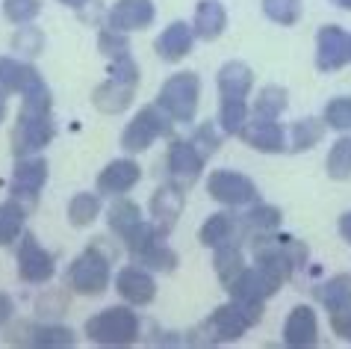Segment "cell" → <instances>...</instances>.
<instances>
[{
  "mask_svg": "<svg viewBox=\"0 0 351 349\" xmlns=\"http://www.w3.org/2000/svg\"><path fill=\"white\" fill-rule=\"evenodd\" d=\"M136 83H139V69L133 65V60L128 54L115 56L112 77L104 86H97L95 89V106L97 110H104V113H121L133 98Z\"/></svg>",
  "mask_w": 351,
  "mask_h": 349,
  "instance_id": "1",
  "label": "cell"
},
{
  "mask_svg": "<svg viewBox=\"0 0 351 349\" xmlns=\"http://www.w3.org/2000/svg\"><path fill=\"white\" fill-rule=\"evenodd\" d=\"M86 332H89L92 341L97 344H130L139 335V319L128 308H110V311H101L97 317H92L86 323Z\"/></svg>",
  "mask_w": 351,
  "mask_h": 349,
  "instance_id": "2",
  "label": "cell"
},
{
  "mask_svg": "<svg viewBox=\"0 0 351 349\" xmlns=\"http://www.w3.org/2000/svg\"><path fill=\"white\" fill-rule=\"evenodd\" d=\"M160 106L178 122H189L198 106V77L195 74H174L165 80L160 92Z\"/></svg>",
  "mask_w": 351,
  "mask_h": 349,
  "instance_id": "3",
  "label": "cell"
},
{
  "mask_svg": "<svg viewBox=\"0 0 351 349\" xmlns=\"http://www.w3.org/2000/svg\"><path fill=\"white\" fill-rule=\"evenodd\" d=\"M68 281L77 293H86V296H97L104 293L106 284H110V267H106V258H101L97 251H86L74 260L71 273H68Z\"/></svg>",
  "mask_w": 351,
  "mask_h": 349,
  "instance_id": "4",
  "label": "cell"
},
{
  "mask_svg": "<svg viewBox=\"0 0 351 349\" xmlns=\"http://www.w3.org/2000/svg\"><path fill=\"white\" fill-rule=\"evenodd\" d=\"M169 131H171V124L165 122V115L157 110V106H145V110L128 124V131H124V137H121V145L128 151H145L154 139L162 137V133H169Z\"/></svg>",
  "mask_w": 351,
  "mask_h": 349,
  "instance_id": "5",
  "label": "cell"
},
{
  "mask_svg": "<svg viewBox=\"0 0 351 349\" xmlns=\"http://www.w3.org/2000/svg\"><path fill=\"white\" fill-rule=\"evenodd\" d=\"M53 137V124L47 115H18V128L12 133V148L15 154H30V151H38L45 148L47 142Z\"/></svg>",
  "mask_w": 351,
  "mask_h": 349,
  "instance_id": "6",
  "label": "cell"
},
{
  "mask_svg": "<svg viewBox=\"0 0 351 349\" xmlns=\"http://www.w3.org/2000/svg\"><path fill=\"white\" fill-rule=\"evenodd\" d=\"M18 275L30 284H42L53 275V258L36 243L33 234L21 237V251H18Z\"/></svg>",
  "mask_w": 351,
  "mask_h": 349,
  "instance_id": "7",
  "label": "cell"
},
{
  "mask_svg": "<svg viewBox=\"0 0 351 349\" xmlns=\"http://www.w3.org/2000/svg\"><path fill=\"white\" fill-rule=\"evenodd\" d=\"M210 196L224 201V205H248V201H254L257 190H254V183L239 172H213L210 174Z\"/></svg>",
  "mask_w": 351,
  "mask_h": 349,
  "instance_id": "8",
  "label": "cell"
},
{
  "mask_svg": "<svg viewBox=\"0 0 351 349\" xmlns=\"http://www.w3.org/2000/svg\"><path fill=\"white\" fill-rule=\"evenodd\" d=\"M351 60V36H346L337 27H325L319 33V69H339Z\"/></svg>",
  "mask_w": 351,
  "mask_h": 349,
  "instance_id": "9",
  "label": "cell"
},
{
  "mask_svg": "<svg viewBox=\"0 0 351 349\" xmlns=\"http://www.w3.org/2000/svg\"><path fill=\"white\" fill-rule=\"evenodd\" d=\"M154 21V6L151 0H121L110 12V27L115 33L124 30H142Z\"/></svg>",
  "mask_w": 351,
  "mask_h": 349,
  "instance_id": "10",
  "label": "cell"
},
{
  "mask_svg": "<svg viewBox=\"0 0 351 349\" xmlns=\"http://www.w3.org/2000/svg\"><path fill=\"white\" fill-rule=\"evenodd\" d=\"M251 323H254V319H251V314L242 311L237 302L219 308V311L210 317V328H213V335H216L219 341H237V337L245 335V328H248Z\"/></svg>",
  "mask_w": 351,
  "mask_h": 349,
  "instance_id": "11",
  "label": "cell"
},
{
  "mask_svg": "<svg viewBox=\"0 0 351 349\" xmlns=\"http://www.w3.org/2000/svg\"><path fill=\"white\" fill-rule=\"evenodd\" d=\"M36 86H42V77L36 74V69L24 63H15L9 56H0V92H30Z\"/></svg>",
  "mask_w": 351,
  "mask_h": 349,
  "instance_id": "12",
  "label": "cell"
},
{
  "mask_svg": "<svg viewBox=\"0 0 351 349\" xmlns=\"http://www.w3.org/2000/svg\"><path fill=\"white\" fill-rule=\"evenodd\" d=\"M169 172L174 181L192 183L201 172V154L195 148V142H174L169 151Z\"/></svg>",
  "mask_w": 351,
  "mask_h": 349,
  "instance_id": "13",
  "label": "cell"
},
{
  "mask_svg": "<svg viewBox=\"0 0 351 349\" xmlns=\"http://www.w3.org/2000/svg\"><path fill=\"white\" fill-rule=\"evenodd\" d=\"M119 293L133 305H148L154 299V278L148 273H142L139 267H128L119 273Z\"/></svg>",
  "mask_w": 351,
  "mask_h": 349,
  "instance_id": "14",
  "label": "cell"
},
{
  "mask_svg": "<svg viewBox=\"0 0 351 349\" xmlns=\"http://www.w3.org/2000/svg\"><path fill=\"white\" fill-rule=\"evenodd\" d=\"M242 137H245L248 145H254L260 151H280L284 148V131H280V124H275L271 119H263V115H257L254 122L242 128Z\"/></svg>",
  "mask_w": 351,
  "mask_h": 349,
  "instance_id": "15",
  "label": "cell"
},
{
  "mask_svg": "<svg viewBox=\"0 0 351 349\" xmlns=\"http://www.w3.org/2000/svg\"><path fill=\"white\" fill-rule=\"evenodd\" d=\"M136 181H139V166H136L133 160H115L101 172L97 190L101 192H128Z\"/></svg>",
  "mask_w": 351,
  "mask_h": 349,
  "instance_id": "16",
  "label": "cell"
},
{
  "mask_svg": "<svg viewBox=\"0 0 351 349\" xmlns=\"http://www.w3.org/2000/svg\"><path fill=\"white\" fill-rule=\"evenodd\" d=\"M289 346H313L316 344V314L310 308H295L284 326Z\"/></svg>",
  "mask_w": 351,
  "mask_h": 349,
  "instance_id": "17",
  "label": "cell"
},
{
  "mask_svg": "<svg viewBox=\"0 0 351 349\" xmlns=\"http://www.w3.org/2000/svg\"><path fill=\"white\" fill-rule=\"evenodd\" d=\"M47 178V166L45 160H21L12 174V192L15 196H36L42 190V183Z\"/></svg>",
  "mask_w": 351,
  "mask_h": 349,
  "instance_id": "18",
  "label": "cell"
},
{
  "mask_svg": "<svg viewBox=\"0 0 351 349\" xmlns=\"http://www.w3.org/2000/svg\"><path fill=\"white\" fill-rule=\"evenodd\" d=\"M219 89H221V98L245 101V95L251 89V69L242 63H228L219 74Z\"/></svg>",
  "mask_w": 351,
  "mask_h": 349,
  "instance_id": "19",
  "label": "cell"
},
{
  "mask_svg": "<svg viewBox=\"0 0 351 349\" xmlns=\"http://www.w3.org/2000/svg\"><path fill=\"white\" fill-rule=\"evenodd\" d=\"M189 47H192V30L186 24H171L169 30H165L160 38H157V54L162 56V60H180V56H186L189 54Z\"/></svg>",
  "mask_w": 351,
  "mask_h": 349,
  "instance_id": "20",
  "label": "cell"
},
{
  "mask_svg": "<svg viewBox=\"0 0 351 349\" xmlns=\"http://www.w3.org/2000/svg\"><path fill=\"white\" fill-rule=\"evenodd\" d=\"M180 207H183V192L178 187H162V190H157V196H154V201H151V210H154V216H157V225L162 231H169L174 222H178Z\"/></svg>",
  "mask_w": 351,
  "mask_h": 349,
  "instance_id": "21",
  "label": "cell"
},
{
  "mask_svg": "<svg viewBox=\"0 0 351 349\" xmlns=\"http://www.w3.org/2000/svg\"><path fill=\"white\" fill-rule=\"evenodd\" d=\"M224 21H228V15H224L221 3L207 0V3H201L198 12H195V33L201 38H216L224 30Z\"/></svg>",
  "mask_w": 351,
  "mask_h": 349,
  "instance_id": "22",
  "label": "cell"
},
{
  "mask_svg": "<svg viewBox=\"0 0 351 349\" xmlns=\"http://www.w3.org/2000/svg\"><path fill=\"white\" fill-rule=\"evenodd\" d=\"M322 302L328 305V311H346L351 308V275H337L330 278L325 290H322Z\"/></svg>",
  "mask_w": 351,
  "mask_h": 349,
  "instance_id": "23",
  "label": "cell"
},
{
  "mask_svg": "<svg viewBox=\"0 0 351 349\" xmlns=\"http://www.w3.org/2000/svg\"><path fill=\"white\" fill-rule=\"evenodd\" d=\"M21 225H24V207H18L15 201L0 205V246L12 243L21 234Z\"/></svg>",
  "mask_w": 351,
  "mask_h": 349,
  "instance_id": "24",
  "label": "cell"
},
{
  "mask_svg": "<svg viewBox=\"0 0 351 349\" xmlns=\"http://www.w3.org/2000/svg\"><path fill=\"white\" fill-rule=\"evenodd\" d=\"M230 234H233V219L228 216V213H216V216H210L207 222H204L201 243L204 246H221L224 240H230Z\"/></svg>",
  "mask_w": 351,
  "mask_h": 349,
  "instance_id": "25",
  "label": "cell"
},
{
  "mask_svg": "<svg viewBox=\"0 0 351 349\" xmlns=\"http://www.w3.org/2000/svg\"><path fill=\"white\" fill-rule=\"evenodd\" d=\"M97 210H101V201L92 192H80V196L71 199V205H68V219L74 222V225H89L95 222Z\"/></svg>",
  "mask_w": 351,
  "mask_h": 349,
  "instance_id": "26",
  "label": "cell"
},
{
  "mask_svg": "<svg viewBox=\"0 0 351 349\" xmlns=\"http://www.w3.org/2000/svg\"><path fill=\"white\" fill-rule=\"evenodd\" d=\"M139 222H142V213L133 201H119V205L110 210V225H112V231H119L121 237H128Z\"/></svg>",
  "mask_w": 351,
  "mask_h": 349,
  "instance_id": "27",
  "label": "cell"
},
{
  "mask_svg": "<svg viewBox=\"0 0 351 349\" xmlns=\"http://www.w3.org/2000/svg\"><path fill=\"white\" fill-rule=\"evenodd\" d=\"M245 119H248L245 101H233V98L221 101V128L228 133H242V128H245Z\"/></svg>",
  "mask_w": 351,
  "mask_h": 349,
  "instance_id": "28",
  "label": "cell"
},
{
  "mask_svg": "<svg viewBox=\"0 0 351 349\" xmlns=\"http://www.w3.org/2000/svg\"><path fill=\"white\" fill-rule=\"evenodd\" d=\"M216 269H219V275H221V281L224 284H230L233 278H237L242 269V255L233 246H221L219 251H216Z\"/></svg>",
  "mask_w": 351,
  "mask_h": 349,
  "instance_id": "29",
  "label": "cell"
},
{
  "mask_svg": "<svg viewBox=\"0 0 351 349\" xmlns=\"http://www.w3.org/2000/svg\"><path fill=\"white\" fill-rule=\"evenodd\" d=\"M330 178H351V139H339L328 157Z\"/></svg>",
  "mask_w": 351,
  "mask_h": 349,
  "instance_id": "30",
  "label": "cell"
},
{
  "mask_svg": "<svg viewBox=\"0 0 351 349\" xmlns=\"http://www.w3.org/2000/svg\"><path fill=\"white\" fill-rule=\"evenodd\" d=\"M263 9H266V15L278 24H295L301 15L298 0H263Z\"/></svg>",
  "mask_w": 351,
  "mask_h": 349,
  "instance_id": "31",
  "label": "cell"
},
{
  "mask_svg": "<svg viewBox=\"0 0 351 349\" xmlns=\"http://www.w3.org/2000/svg\"><path fill=\"white\" fill-rule=\"evenodd\" d=\"M38 9H42L38 0H6V3H3L6 18H9V21H15V24L33 21V18L38 15Z\"/></svg>",
  "mask_w": 351,
  "mask_h": 349,
  "instance_id": "32",
  "label": "cell"
},
{
  "mask_svg": "<svg viewBox=\"0 0 351 349\" xmlns=\"http://www.w3.org/2000/svg\"><path fill=\"white\" fill-rule=\"evenodd\" d=\"M287 106V98L284 92L275 89V86H269V89H263V95L257 98V115H263V119H275V115Z\"/></svg>",
  "mask_w": 351,
  "mask_h": 349,
  "instance_id": "33",
  "label": "cell"
},
{
  "mask_svg": "<svg viewBox=\"0 0 351 349\" xmlns=\"http://www.w3.org/2000/svg\"><path fill=\"white\" fill-rule=\"evenodd\" d=\"M33 344L36 346H71L74 344V337L68 328H36V337H33Z\"/></svg>",
  "mask_w": 351,
  "mask_h": 349,
  "instance_id": "34",
  "label": "cell"
},
{
  "mask_svg": "<svg viewBox=\"0 0 351 349\" xmlns=\"http://www.w3.org/2000/svg\"><path fill=\"white\" fill-rule=\"evenodd\" d=\"M328 124L334 128H351V101L337 98L334 104H328Z\"/></svg>",
  "mask_w": 351,
  "mask_h": 349,
  "instance_id": "35",
  "label": "cell"
},
{
  "mask_svg": "<svg viewBox=\"0 0 351 349\" xmlns=\"http://www.w3.org/2000/svg\"><path fill=\"white\" fill-rule=\"evenodd\" d=\"M139 260H142V264H148V267H154V269H171L174 267V255L169 249H162L160 243L151 246Z\"/></svg>",
  "mask_w": 351,
  "mask_h": 349,
  "instance_id": "36",
  "label": "cell"
},
{
  "mask_svg": "<svg viewBox=\"0 0 351 349\" xmlns=\"http://www.w3.org/2000/svg\"><path fill=\"white\" fill-rule=\"evenodd\" d=\"M292 137H295V145L298 148H310V145H313L319 137H322V128L316 122H298L295 124V131H292Z\"/></svg>",
  "mask_w": 351,
  "mask_h": 349,
  "instance_id": "37",
  "label": "cell"
},
{
  "mask_svg": "<svg viewBox=\"0 0 351 349\" xmlns=\"http://www.w3.org/2000/svg\"><path fill=\"white\" fill-rule=\"evenodd\" d=\"M248 222L254 228H278L280 225V213L275 207L263 205V207H254V210L248 213Z\"/></svg>",
  "mask_w": 351,
  "mask_h": 349,
  "instance_id": "38",
  "label": "cell"
},
{
  "mask_svg": "<svg viewBox=\"0 0 351 349\" xmlns=\"http://www.w3.org/2000/svg\"><path fill=\"white\" fill-rule=\"evenodd\" d=\"M101 47H104L106 54L124 56V51H128V42H124V38H119V36H115V30L110 27V30H106V33L101 36Z\"/></svg>",
  "mask_w": 351,
  "mask_h": 349,
  "instance_id": "39",
  "label": "cell"
},
{
  "mask_svg": "<svg viewBox=\"0 0 351 349\" xmlns=\"http://www.w3.org/2000/svg\"><path fill=\"white\" fill-rule=\"evenodd\" d=\"M195 142H201V148L210 154V151H216V145H219V133L213 131V124H204L198 131V137H195Z\"/></svg>",
  "mask_w": 351,
  "mask_h": 349,
  "instance_id": "40",
  "label": "cell"
},
{
  "mask_svg": "<svg viewBox=\"0 0 351 349\" xmlns=\"http://www.w3.org/2000/svg\"><path fill=\"white\" fill-rule=\"evenodd\" d=\"M334 328H337V335H343L346 341H351V311H337Z\"/></svg>",
  "mask_w": 351,
  "mask_h": 349,
  "instance_id": "41",
  "label": "cell"
},
{
  "mask_svg": "<svg viewBox=\"0 0 351 349\" xmlns=\"http://www.w3.org/2000/svg\"><path fill=\"white\" fill-rule=\"evenodd\" d=\"M38 42H42V36H38L36 30H30V38H27L24 33L15 38V45L21 47V51H27V54H36V51H38Z\"/></svg>",
  "mask_w": 351,
  "mask_h": 349,
  "instance_id": "42",
  "label": "cell"
},
{
  "mask_svg": "<svg viewBox=\"0 0 351 349\" xmlns=\"http://www.w3.org/2000/svg\"><path fill=\"white\" fill-rule=\"evenodd\" d=\"M9 317H12V299L6 293H0V326H3Z\"/></svg>",
  "mask_w": 351,
  "mask_h": 349,
  "instance_id": "43",
  "label": "cell"
},
{
  "mask_svg": "<svg viewBox=\"0 0 351 349\" xmlns=\"http://www.w3.org/2000/svg\"><path fill=\"white\" fill-rule=\"evenodd\" d=\"M339 231H343V237L351 243V213H346V216L339 219Z\"/></svg>",
  "mask_w": 351,
  "mask_h": 349,
  "instance_id": "44",
  "label": "cell"
},
{
  "mask_svg": "<svg viewBox=\"0 0 351 349\" xmlns=\"http://www.w3.org/2000/svg\"><path fill=\"white\" fill-rule=\"evenodd\" d=\"M62 3H65V6H83L86 0H62Z\"/></svg>",
  "mask_w": 351,
  "mask_h": 349,
  "instance_id": "45",
  "label": "cell"
},
{
  "mask_svg": "<svg viewBox=\"0 0 351 349\" xmlns=\"http://www.w3.org/2000/svg\"><path fill=\"white\" fill-rule=\"evenodd\" d=\"M3 113H6V104H3V92H0V119H3Z\"/></svg>",
  "mask_w": 351,
  "mask_h": 349,
  "instance_id": "46",
  "label": "cell"
},
{
  "mask_svg": "<svg viewBox=\"0 0 351 349\" xmlns=\"http://www.w3.org/2000/svg\"><path fill=\"white\" fill-rule=\"evenodd\" d=\"M334 3H339V6H346V9H351V0H334Z\"/></svg>",
  "mask_w": 351,
  "mask_h": 349,
  "instance_id": "47",
  "label": "cell"
}]
</instances>
